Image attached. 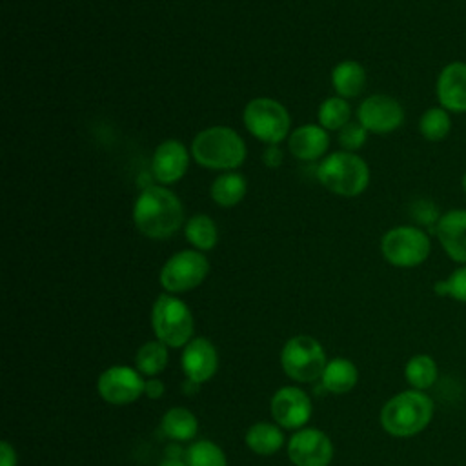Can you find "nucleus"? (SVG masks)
Segmentation results:
<instances>
[{"label":"nucleus","mask_w":466,"mask_h":466,"mask_svg":"<svg viewBox=\"0 0 466 466\" xmlns=\"http://www.w3.org/2000/svg\"><path fill=\"white\" fill-rule=\"evenodd\" d=\"M133 222L151 240L169 238L184 224L182 202L167 186L149 184L135 200Z\"/></svg>","instance_id":"f257e3e1"},{"label":"nucleus","mask_w":466,"mask_h":466,"mask_svg":"<svg viewBox=\"0 0 466 466\" xmlns=\"http://www.w3.org/2000/svg\"><path fill=\"white\" fill-rule=\"evenodd\" d=\"M151 324L157 339L171 348L186 346L193 335V315L173 293L157 297L151 309Z\"/></svg>","instance_id":"0eeeda50"},{"label":"nucleus","mask_w":466,"mask_h":466,"mask_svg":"<svg viewBox=\"0 0 466 466\" xmlns=\"http://www.w3.org/2000/svg\"><path fill=\"white\" fill-rule=\"evenodd\" d=\"M217 351L208 339H193L182 353V370L186 379L198 384L209 380L217 371Z\"/></svg>","instance_id":"f3484780"},{"label":"nucleus","mask_w":466,"mask_h":466,"mask_svg":"<svg viewBox=\"0 0 466 466\" xmlns=\"http://www.w3.org/2000/svg\"><path fill=\"white\" fill-rule=\"evenodd\" d=\"M433 233L450 260L466 264V208L446 209Z\"/></svg>","instance_id":"2eb2a0df"},{"label":"nucleus","mask_w":466,"mask_h":466,"mask_svg":"<svg viewBox=\"0 0 466 466\" xmlns=\"http://www.w3.org/2000/svg\"><path fill=\"white\" fill-rule=\"evenodd\" d=\"M284 442L282 431L269 422H257L246 433V444L257 455H273Z\"/></svg>","instance_id":"b1692460"},{"label":"nucleus","mask_w":466,"mask_h":466,"mask_svg":"<svg viewBox=\"0 0 466 466\" xmlns=\"http://www.w3.org/2000/svg\"><path fill=\"white\" fill-rule=\"evenodd\" d=\"M195 162L211 171H235L246 160L244 138L228 126H211L198 131L191 142Z\"/></svg>","instance_id":"f03ea898"},{"label":"nucleus","mask_w":466,"mask_h":466,"mask_svg":"<svg viewBox=\"0 0 466 466\" xmlns=\"http://www.w3.org/2000/svg\"><path fill=\"white\" fill-rule=\"evenodd\" d=\"M437 375H439L437 362L433 360V357L424 355V353L413 355L406 362V368H404V377H406L408 384L413 390H420V391L433 386L437 380Z\"/></svg>","instance_id":"a878e982"},{"label":"nucleus","mask_w":466,"mask_h":466,"mask_svg":"<svg viewBox=\"0 0 466 466\" xmlns=\"http://www.w3.org/2000/svg\"><path fill=\"white\" fill-rule=\"evenodd\" d=\"M280 362L286 375L299 382H313L320 379L328 364L320 342L309 335L289 339L282 348Z\"/></svg>","instance_id":"6e6552de"},{"label":"nucleus","mask_w":466,"mask_h":466,"mask_svg":"<svg viewBox=\"0 0 466 466\" xmlns=\"http://www.w3.org/2000/svg\"><path fill=\"white\" fill-rule=\"evenodd\" d=\"M357 379H359V371L355 364L348 359L329 360L320 377L324 390L331 393H348L357 384Z\"/></svg>","instance_id":"4be33fe9"},{"label":"nucleus","mask_w":466,"mask_h":466,"mask_svg":"<svg viewBox=\"0 0 466 466\" xmlns=\"http://www.w3.org/2000/svg\"><path fill=\"white\" fill-rule=\"evenodd\" d=\"M317 120L326 131H340L348 122H351V106L339 95L329 96L319 106Z\"/></svg>","instance_id":"393cba45"},{"label":"nucleus","mask_w":466,"mask_h":466,"mask_svg":"<svg viewBox=\"0 0 466 466\" xmlns=\"http://www.w3.org/2000/svg\"><path fill=\"white\" fill-rule=\"evenodd\" d=\"M406 113L402 104L390 95H370L357 109V122L375 135H388L397 131L404 124Z\"/></svg>","instance_id":"9d476101"},{"label":"nucleus","mask_w":466,"mask_h":466,"mask_svg":"<svg viewBox=\"0 0 466 466\" xmlns=\"http://www.w3.org/2000/svg\"><path fill=\"white\" fill-rule=\"evenodd\" d=\"M380 253L384 260L395 268H417L428 260L431 238L424 228L415 224L395 226L382 235Z\"/></svg>","instance_id":"423d86ee"},{"label":"nucleus","mask_w":466,"mask_h":466,"mask_svg":"<svg viewBox=\"0 0 466 466\" xmlns=\"http://www.w3.org/2000/svg\"><path fill=\"white\" fill-rule=\"evenodd\" d=\"M242 124L249 135L266 146H279L291 133V116L275 98L257 96L242 111Z\"/></svg>","instance_id":"39448f33"},{"label":"nucleus","mask_w":466,"mask_h":466,"mask_svg":"<svg viewBox=\"0 0 466 466\" xmlns=\"http://www.w3.org/2000/svg\"><path fill=\"white\" fill-rule=\"evenodd\" d=\"M282 160H284V153H282V149L279 147V146H268L266 149H264V153H262V162L268 166V167H271V169H275V167H279L280 164H282Z\"/></svg>","instance_id":"473e14b6"},{"label":"nucleus","mask_w":466,"mask_h":466,"mask_svg":"<svg viewBox=\"0 0 466 466\" xmlns=\"http://www.w3.org/2000/svg\"><path fill=\"white\" fill-rule=\"evenodd\" d=\"M451 113L444 107L431 106L424 109V113L419 118V133L428 142H442L451 133Z\"/></svg>","instance_id":"5701e85b"},{"label":"nucleus","mask_w":466,"mask_h":466,"mask_svg":"<svg viewBox=\"0 0 466 466\" xmlns=\"http://www.w3.org/2000/svg\"><path fill=\"white\" fill-rule=\"evenodd\" d=\"M370 177L368 162L360 155L344 149L326 155L317 167L319 182L328 191L348 198L364 193Z\"/></svg>","instance_id":"20e7f679"},{"label":"nucleus","mask_w":466,"mask_h":466,"mask_svg":"<svg viewBox=\"0 0 466 466\" xmlns=\"http://www.w3.org/2000/svg\"><path fill=\"white\" fill-rule=\"evenodd\" d=\"M137 368L144 375H157L167 364V350L166 344L160 340H151L140 346L137 351Z\"/></svg>","instance_id":"cd10ccee"},{"label":"nucleus","mask_w":466,"mask_h":466,"mask_svg":"<svg viewBox=\"0 0 466 466\" xmlns=\"http://www.w3.org/2000/svg\"><path fill=\"white\" fill-rule=\"evenodd\" d=\"M433 291L437 297H450L466 304V264L457 266L446 279L437 280Z\"/></svg>","instance_id":"c756f323"},{"label":"nucleus","mask_w":466,"mask_h":466,"mask_svg":"<svg viewBox=\"0 0 466 466\" xmlns=\"http://www.w3.org/2000/svg\"><path fill=\"white\" fill-rule=\"evenodd\" d=\"M160 466H187L186 461H180V459H166Z\"/></svg>","instance_id":"c9c22d12"},{"label":"nucleus","mask_w":466,"mask_h":466,"mask_svg":"<svg viewBox=\"0 0 466 466\" xmlns=\"http://www.w3.org/2000/svg\"><path fill=\"white\" fill-rule=\"evenodd\" d=\"M288 147L295 158L313 162L326 157L329 147V135L319 124L299 126L289 133Z\"/></svg>","instance_id":"a211bd4d"},{"label":"nucleus","mask_w":466,"mask_h":466,"mask_svg":"<svg viewBox=\"0 0 466 466\" xmlns=\"http://www.w3.org/2000/svg\"><path fill=\"white\" fill-rule=\"evenodd\" d=\"M144 393H146L149 399H158V397H162V393H164V384H162L158 379H149V380H146Z\"/></svg>","instance_id":"f704fd0d"},{"label":"nucleus","mask_w":466,"mask_h":466,"mask_svg":"<svg viewBox=\"0 0 466 466\" xmlns=\"http://www.w3.org/2000/svg\"><path fill=\"white\" fill-rule=\"evenodd\" d=\"M198 422L186 408H171L162 417V431L173 441H189L197 435Z\"/></svg>","instance_id":"bb28decb"},{"label":"nucleus","mask_w":466,"mask_h":466,"mask_svg":"<svg viewBox=\"0 0 466 466\" xmlns=\"http://www.w3.org/2000/svg\"><path fill=\"white\" fill-rule=\"evenodd\" d=\"M368 140V131L359 124V122H348L340 131H339V144L342 146L344 151H359Z\"/></svg>","instance_id":"7c9ffc66"},{"label":"nucleus","mask_w":466,"mask_h":466,"mask_svg":"<svg viewBox=\"0 0 466 466\" xmlns=\"http://www.w3.org/2000/svg\"><path fill=\"white\" fill-rule=\"evenodd\" d=\"M184 235H186V240L197 251H209L218 242L217 224L209 215H204V213H197L186 220Z\"/></svg>","instance_id":"412c9836"},{"label":"nucleus","mask_w":466,"mask_h":466,"mask_svg":"<svg viewBox=\"0 0 466 466\" xmlns=\"http://www.w3.org/2000/svg\"><path fill=\"white\" fill-rule=\"evenodd\" d=\"M411 215H413V218H415V226H419V228H433L435 229V226H437V222H439V218H441V211H439V208L431 202V200H426V198H420V200H417L415 204H413V208H411Z\"/></svg>","instance_id":"2f4dec72"},{"label":"nucleus","mask_w":466,"mask_h":466,"mask_svg":"<svg viewBox=\"0 0 466 466\" xmlns=\"http://www.w3.org/2000/svg\"><path fill=\"white\" fill-rule=\"evenodd\" d=\"M433 417V400L420 390H408L391 397L380 410V424L393 437L420 433Z\"/></svg>","instance_id":"7ed1b4c3"},{"label":"nucleus","mask_w":466,"mask_h":466,"mask_svg":"<svg viewBox=\"0 0 466 466\" xmlns=\"http://www.w3.org/2000/svg\"><path fill=\"white\" fill-rule=\"evenodd\" d=\"M187 466H228L224 451L211 441H197L186 450Z\"/></svg>","instance_id":"c85d7f7f"},{"label":"nucleus","mask_w":466,"mask_h":466,"mask_svg":"<svg viewBox=\"0 0 466 466\" xmlns=\"http://www.w3.org/2000/svg\"><path fill=\"white\" fill-rule=\"evenodd\" d=\"M248 191V182L244 178V175L237 173V171H226L220 173L213 184H211V198L217 206L220 208H233L237 206Z\"/></svg>","instance_id":"aec40b11"},{"label":"nucleus","mask_w":466,"mask_h":466,"mask_svg":"<svg viewBox=\"0 0 466 466\" xmlns=\"http://www.w3.org/2000/svg\"><path fill=\"white\" fill-rule=\"evenodd\" d=\"M461 187H462V191L466 193V169H464V173H462V177H461Z\"/></svg>","instance_id":"e433bc0d"},{"label":"nucleus","mask_w":466,"mask_h":466,"mask_svg":"<svg viewBox=\"0 0 466 466\" xmlns=\"http://www.w3.org/2000/svg\"><path fill=\"white\" fill-rule=\"evenodd\" d=\"M187 167L189 151L180 140L167 138L155 147L151 158V173L157 184L171 186L178 182L187 173Z\"/></svg>","instance_id":"4468645a"},{"label":"nucleus","mask_w":466,"mask_h":466,"mask_svg":"<svg viewBox=\"0 0 466 466\" xmlns=\"http://www.w3.org/2000/svg\"><path fill=\"white\" fill-rule=\"evenodd\" d=\"M271 415L282 428L297 430L311 417L309 397L293 386L280 388L271 399Z\"/></svg>","instance_id":"dca6fc26"},{"label":"nucleus","mask_w":466,"mask_h":466,"mask_svg":"<svg viewBox=\"0 0 466 466\" xmlns=\"http://www.w3.org/2000/svg\"><path fill=\"white\" fill-rule=\"evenodd\" d=\"M331 86L342 98H357L366 87V69L357 60H342L331 69Z\"/></svg>","instance_id":"6ab92c4d"},{"label":"nucleus","mask_w":466,"mask_h":466,"mask_svg":"<svg viewBox=\"0 0 466 466\" xmlns=\"http://www.w3.org/2000/svg\"><path fill=\"white\" fill-rule=\"evenodd\" d=\"M288 455L295 466H328L333 459V444L324 431L306 428L291 437Z\"/></svg>","instance_id":"f8f14e48"},{"label":"nucleus","mask_w":466,"mask_h":466,"mask_svg":"<svg viewBox=\"0 0 466 466\" xmlns=\"http://www.w3.org/2000/svg\"><path fill=\"white\" fill-rule=\"evenodd\" d=\"M144 379L127 366L107 368L96 382L100 397L111 404H129L144 393Z\"/></svg>","instance_id":"9b49d317"},{"label":"nucleus","mask_w":466,"mask_h":466,"mask_svg":"<svg viewBox=\"0 0 466 466\" xmlns=\"http://www.w3.org/2000/svg\"><path fill=\"white\" fill-rule=\"evenodd\" d=\"M0 466H16V453L5 441L0 444Z\"/></svg>","instance_id":"72a5a7b5"},{"label":"nucleus","mask_w":466,"mask_h":466,"mask_svg":"<svg viewBox=\"0 0 466 466\" xmlns=\"http://www.w3.org/2000/svg\"><path fill=\"white\" fill-rule=\"evenodd\" d=\"M437 104L451 115H466V60H451L435 78Z\"/></svg>","instance_id":"ddd939ff"},{"label":"nucleus","mask_w":466,"mask_h":466,"mask_svg":"<svg viewBox=\"0 0 466 466\" xmlns=\"http://www.w3.org/2000/svg\"><path fill=\"white\" fill-rule=\"evenodd\" d=\"M209 273V262L202 251L182 249L171 255L160 269V284L167 293H184L200 286Z\"/></svg>","instance_id":"1a4fd4ad"}]
</instances>
